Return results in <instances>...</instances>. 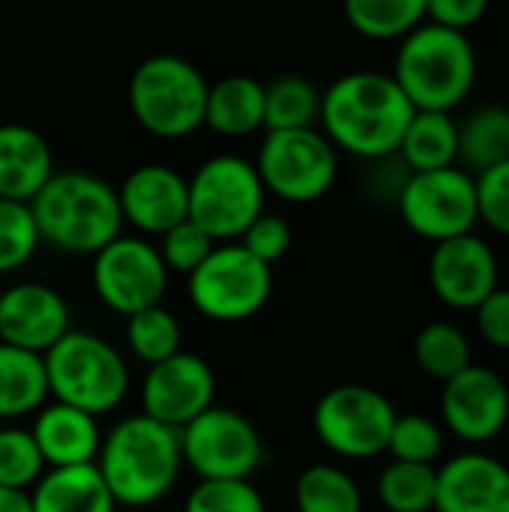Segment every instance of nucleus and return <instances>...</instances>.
<instances>
[{
	"instance_id": "nucleus-1",
	"label": "nucleus",
	"mask_w": 509,
	"mask_h": 512,
	"mask_svg": "<svg viewBox=\"0 0 509 512\" xmlns=\"http://www.w3.org/2000/svg\"><path fill=\"white\" fill-rule=\"evenodd\" d=\"M414 111L390 72L354 69L321 90L318 129L339 153L381 162L396 156Z\"/></svg>"
},
{
	"instance_id": "nucleus-2",
	"label": "nucleus",
	"mask_w": 509,
	"mask_h": 512,
	"mask_svg": "<svg viewBox=\"0 0 509 512\" xmlns=\"http://www.w3.org/2000/svg\"><path fill=\"white\" fill-rule=\"evenodd\" d=\"M93 465L117 507H153L168 498L180 480V432L156 423L147 414H129L102 435V447Z\"/></svg>"
},
{
	"instance_id": "nucleus-3",
	"label": "nucleus",
	"mask_w": 509,
	"mask_h": 512,
	"mask_svg": "<svg viewBox=\"0 0 509 512\" xmlns=\"http://www.w3.org/2000/svg\"><path fill=\"white\" fill-rule=\"evenodd\" d=\"M42 243L57 252L93 258L123 234L117 189L90 171H54L30 201Z\"/></svg>"
},
{
	"instance_id": "nucleus-4",
	"label": "nucleus",
	"mask_w": 509,
	"mask_h": 512,
	"mask_svg": "<svg viewBox=\"0 0 509 512\" xmlns=\"http://www.w3.org/2000/svg\"><path fill=\"white\" fill-rule=\"evenodd\" d=\"M477 48L468 33L423 21L399 39L393 78L417 111H456L477 84Z\"/></svg>"
},
{
	"instance_id": "nucleus-5",
	"label": "nucleus",
	"mask_w": 509,
	"mask_h": 512,
	"mask_svg": "<svg viewBox=\"0 0 509 512\" xmlns=\"http://www.w3.org/2000/svg\"><path fill=\"white\" fill-rule=\"evenodd\" d=\"M42 360L54 402L105 417L114 414L129 396L132 375L126 357L117 345L90 330H69L42 354Z\"/></svg>"
},
{
	"instance_id": "nucleus-6",
	"label": "nucleus",
	"mask_w": 509,
	"mask_h": 512,
	"mask_svg": "<svg viewBox=\"0 0 509 512\" xmlns=\"http://www.w3.org/2000/svg\"><path fill=\"white\" fill-rule=\"evenodd\" d=\"M207 90L210 84L195 63L177 54H153L129 78V111L153 138H189L204 126Z\"/></svg>"
},
{
	"instance_id": "nucleus-7",
	"label": "nucleus",
	"mask_w": 509,
	"mask_h": 512,
	"mask_svg": "<svg viewBox=\"0 0 509 512\" xmlns=\"http://www.w3.org/2000/svg\"><path fill=\"white\" fill-rule=\"evenodd\" d=\"M189 180V219L216 243H234L267 210V189L255 162L237 153L204 159Z\"/></svg>"
},
{
	"instance_id": "nucleus-8",
	"label": "nucleus",
	"mask_w": 509,
	"mask_h": 512,
	"mask_svg": "<svg viewBox=\"0 0 509 512\" xmlns=\"http://www.w3.org/2000/svg\"><path fill=\"white\" fill-rule=\"evenodd\" d=\"M186 294L207 321L240 324L270 303L273 267L249 255L237 240L216 243L207 261L186 276Z\"/></svg>"
},
{
	"instance_id": "nucleus-9",
	"label": "nucleus",
	"mask_w": 509,
	"mask_h": 512,
	"mask_svg": "<svg viewBox=\"0 0 509 512\" xmlns=\"http://www.w3.org/2000/svg\"><path fill=\"white\" fill-rule=\"evenodd\" d=\"M255 168L267 195L288 204H312L336 186L339 150L318 126L276 129L264 135Z\"/></svg>"
},
{
	"instance_id": "nucleus-10",
	"label": "nucleus",
	"mask_w": 509,
	"mask_h": 512,
	"mask_svg": "<svg viewBox=\"0 0 509 512\" xmlns=\"http://www.w3.org/2000/svg\"><path fill=\"white\" fill-rule=\"evenodd\" d=\"M396 423L393 402L366 384H342L327 390L315 411L312 429L318 441L339 459L366 462L387 453Z\"/></svg>"
},
{
	"instance_id": "nucleus-11",
	"label": "nucleus",
	"mask_w": 509,
	"mask_h": 512,
	"mask_svg": "<svg viewBox=\"0 0 509 512\" xmlns=\"http://www.w3.org/2000/svg\"><path fill=\"white\" fill-rule=\"evenodd\" d=\"M402 222L429 243L471 234L480 225L477 177L462 165L408 174L396 195Z\"/></svg>"
},
{
	"instance_id": "nucleus-12",
	"label": "nucleus",
	"mask_w": 509,
	"mask_h": 512,
	"mask_svg": "<svg viewBox=\"0 0 509 512\" xmlns=\"http://www.w3.org/2000/svg\"><path fill=\"white\" fill-rule=\"evenodd\" d=\"M180 432L183 468L198 480H252L264 462V438L234 408H207Z\"/></svg>"
},
{
	"instance_id": "nucleus-13",
	"label": "nucleus",
	"mask_w": 509,
	"mask_h": 512,
	"mask_svg": "<svg viewBox=\"0 0 509 512\" xmlns=\"http://www.w3.org/2000/svg\"><path fill=\"white\" fill-rule=\"evenodd\" d=\"M90 279L99 303L114 315L129 318L165 300L171 273L150 237L120 234L93 255Z\"/></svg>"
},
{
	"instance_id": "nucleus-14",
	"label": "nucleus",
	"mask_w": 509,
	"mask_h": 512,
	"mask_svg": "<svg viewBox=\"0 0 509 512\" xmlns=\"http://www.w3.org/2000/svg\"><path fill=\"white\" fill-rule=\"evenodd\" d=\"M441 420L453 438L474 450L495 441L509 423L507 381L495 369L471 363L465 372L444 381Z\"/></svg>"
},
{
	"instance_id": "nucleus-15",
	"label": "nucleus",
	"mask_w": 509,
	"mask_h": 512,
	"mask_svg": "<svg viewBox=\"0 0 509 512\" xmlns=\"http://www.w3.org/2000/svg\"><path fill=\"white\" fill-rule=\"evenodd\" d=\"M429 285L441 306L474 312L501 285V264L492 243L477 231L435 243L429 258Z\"/></svg>"
},
{
	"instance_id": "nucleus-16",
	"label": "nucleus",
	"mask_w": 509,
	"mask_h": 512,
	"mask_svg": "<svg viewBox=\"0 0 509 512\" xmlns=\"http://www.w3.org/2000/svg\"><path fill=\"white\" fill-rule=\"evenodd\" d=\"M216 375L210 363L198 354L177 351L174 357L147 366L141 381V414L165 423L171 429H183L198 414L213 408L216 402Z\"/></svg>"
},
{
	"instance_id": "nucleus-17",
	"label": "nucleus",
	"mask_w": 509,
	"mask_h": 512,
	"mask_svg": "<svg viewBox=\"0 0 509 512\" xmlns=\"http://www.w3.org/2000/svg\"><path fill=\"white\" fill-rule=\"evenodd\" d=\"M123 222L141 237H162L189 219V180L162 162L132 168L117 186Z\"/></svg>"
},
{
	"instance_id": "nucleus-18",
	"label": "nucleus",
	"mask_w": 509,
	"mask_h": 512,
	"mask_svg": "<svg viewBox=\"0 0 509 512\" xmlns=\"http://www.w3.org/2000/svg\"><path fill=\"white\" fill-rule=\"evenodd\" d=\"M72 330V312L60 291L42 282H15L0 291V342L45 354Z\"/></svg>"
},
{
	"instance_id": "nucleus-19",
	"label": "nucleus",
	"mask_w": 509,
	"mask_h": 512,
	"mask_svg": "<svg viewBox=\"0 0 509 512\" xmlns=\"http://www.w3.org/2000/svg\"><path fill=\"white\" fill-rule=\"evenodd\" d=\"M432 512H509V465L474 447L447 459Z\"/></svg>"
},
{
	"instance_id": "nucleus-20",
	"label": "nucleus",
	"mask_w": 509,
	"mask_h": 512,
	"mask_svg": "<svg viewBox=\"0 0 509 512\" xmlns=\"http://www.w3.org/2000/svg\"><path fill=\"white\" fill-rule=\"evenodd\" d=\"M30 435L45 459V468H75L93 465L102 447L99 417L48 399L36 414Z\"/></svg>"
},
{
	"instance_id": "nucleus-21",
	"label": "nucleus",
	"mask_w": 509,
	"mask_h": 512,
	"mask_svg": "<svg viewBox=\"0 0 509 512\" xmlns=\"http://www.w3.org/2000/svg\"><path fill=\"white\" fill-rule=\"evenodd\" d=\"M54 171V150L33 126L0 123V198L30 204Z\"/></svg>"
},
{
	"instance_id": "nucleus-22",
	"label": "nucleus",
	"mask_w": 509,
	"mask_h": 512,
	"mask_svg": "<svg viewBox=\"0 0 509 512\" xmlns=\"http://www.w3.org/2000/svg\"><path fill=\"white\" fill-rule=\"evenodd\" d=\"M33 512H117L96 465L48 468L30 489Z\"/></svg>"
},
{
	"instance_id": "nucleus-23",
	"label": "nucleus",
	"mask_w": 509,
	"mask_h": 512,
	"mask_svg": "<svg viewBox=\"0 0 509 512\" xmlns=\"http://www.w3.org/2000/svg\"><path fill=\"white\" fill-rule=\"evenodd\" d=\"M204 126L222 138H246L264 129V84L252 75H228L210 84Z\"/></svg>"
},
{
	"instance_id": "nucleus-24",
	"label": "nucleus",
	"mask_w": 509,
	"mask_h": 512,
	"mask_svg": "<svg viewBox=\"0 0 509 512\" xmlns=\"http://www.w3.org/2000/svg\"><path fill=\"white\" fill-rule=\"evenodd\" d=\"M396 156L408 174L459 165V120L450 111H414Z\"/></svg>"
},
{
	"instance_id": "nucleus-25",
	"label": "nucleus",
	"mask_w": 509,
	"mask_h": 512,
	"mask_svg": "<svg viewBox=\"0 0 509 512\" xmlns=\"http://www.w3.org/2000/svg\"><path fill=\"white\" fill-rule=\"evenodd\" d=\"M48 399L51 393L42 354L0 342V426L33 417Z\"/></svg>"
},
{
	"instance_id": "nucleus-26",
	"label": "nucleus",
	"mask_w": 509,
	"mask_h": 512,
	"mask_svg": "<svg viewBox=\"0 0 509 512\" xmlns=\"http://www.w3.org/2000/svg\"><path fill=\"white\" fill-rule=\"evenodd\" d=\"M509 159V108L480 105L459 120V165L474 177Z\"/></svg>"
},
{
	"instance_id": "nucleus-27",
	"label": "nucleus",
	"mask_w": 509,
	"mask_h": 512,
	"mask_svg": "<svg viewBox=\"0 0 509 512\" xmlns=\"http://www.w3.org/2000/svg\"><path fill=\"white\" fill-rule=\"evenodd\" d=\"M345 21L372 42H399L426 21V0H342Z\"/></svg>"
},
{
	"instance_id": "nucleus-28",
	"label": "nucleus",
	"mask_w": 509,
	"mask_h": 512,
	"mask_svg": "<svg viewBox=\"0 0 509 512\" xmlns=\"http://www.w3.org/2000/svg\"><path fill=\"white\" fill-rule=\"evenodd\" d=\"M321 117V87L306 75H279L264 84V132L312 129Z\"/></svg>"
},
{
	"instance_id": "nucleus-29",
	"label": "nucleus",
	"mask_w": 509,
	"mask_h": 512,
	"mask_svg": "<svg viewBox=\"0 0 509 512\" xmlns=\"http://www.w3.org/2000/svg\"><path fill=\"white\" fill-rule=\"evenodd\" d=\"M297 512H363L360 483L339 465H309L294 486Z\"/></svg>"
},
{
	"instance_id": "nucleus-30",
	"label": "nucleus",
	"mask_w": 509,
	"mask_h": 512,
	"mask_svg": "<svg viewBox=\"0 0 509 512\" xmlns=\"http://www.w3.org/2000/svg\"><path fill=\"white\" fill-rule=\"evenodd\" d=\"M414 360L429 378L444 384L474 363V348L462 327L450 321H432L414 339Z\"/></svg>"
},
{
	"instance_id": "nucleus-31",
	"label": "nucleus",
	"mask_w": 509,
	"mask_h": 512,
	"mask_svg": "<svg viewBox=\"0 0 509 512\" xmlns=\"http://www.w3.org/2000/svg\"><path fill=\"white\" fill-rule=\"evenodd\" d=\"M123 336H126L129 354L144 366H156L174 357L177 351H183V327L177 315L168 312L162 303L129 315Z\"/></svg>"
},
{
	"instance_id": "nucleus-32",
	"label": "nucleus",
	"mask_w": 509,
	"mask_h": 512,
	"mask_svg": "<svg viewBox=\"0 0 509 512\" xmlns=\"http://www.w3.org/2000/svg\"><path fill=\"white\" fill-rule=\"evenodd\" d=\"M435 465H414V462H390L378 474V501L387 512H432L435 510Z\"/></svg>"
},
{
	"instance_id": "nucleus-33",
	"label": "nucleus",
	"mask_w": 509,
	"mask_h": 512,
	"mask_svg": "<svg viewBox=\"0 0 509 512\" xmlns=\"http://www.w3.org/2000/svg\"><path fill=\"white\" fill-rule=\"evenodd\" d=\"M447 435L444 426L435 423L426 414H396L387 453L396 462H414V465H435L444 456Z\"/></svg>"
},
{
	"instance_id": "nucleus-34",
	"label": "nucleus",
	"mask_w": 509,
	"mask_h": 512,
	"mask_svg": "<svg viewBox=\"0 0 509 512\" xmlns=\"http://www.w3.org/2000/svg\"><path fill=\"white\" fill-rule=\"evenodd\" d=\"M45 471H48L45 459H42L30 429L3 423L0 426V486L30 492Z\"/></svg>"
},
{
	"instance_id": "nucleus-35",
	"label": "nucleus",
	"mask_w": 509,
	"mask_h": 512,
	"mask_svg": "<svg viewBox=\"0 0 509 512\" xmlns=\"http://www.w3.org/2000/svg\"><path fill=\"white\" fill-rule=\"evenodd\" d=\"M39 243L42 237L30 204L0 198V273H15L27 267Z\"/></svg>"
},
{
	"instance_id": "nucleus-36",
	"label": "nucleus",
	"mask_w": 509,
	"mask_h": 512,
	"mask_svg": "<svg viewBox=\"0 0 509 512\" xmlns=\"http://www.w3.org/2000/svg\"><path fill=\"white\" fill-rule=\"evenodd\" d=\"M183 512H267V504L252 480H198Z\"/></svg>"
},
{
	"instance_id": "nucleus-37",
	"label": "nucleus",
	"mask_w": 509,
	"mask_h": 512,
	"mask_svg": "<svg viewBox=\"0 0 509 512\" xmlns=\"http://www.w3.org/2000/svg\"><path fill=\"white\" fill-rule=\"evenodd\" d=\"M156 249H159L168 273L189 276L207 261V255L216 249V240L204 228H198L192 219H183L180 225H174L171 231H165L159 237Z\"/></svg>"
},
{
	"instance_id": "nucleus-38",
	"label": "nucleus",
	"mask_w": 509,
	"mask_h": 512,
	"mask_svg": "<svg viewBox=\"0 0 509 512\" xmlns=\"http://www.w3.org/2000/svg\"><path fill=\"white\" fill-rule=\"evenodd\" d=\"M249 255H255L258 261H264L267 267H273L276 261H282L294 243V231H291V222L279 213H261L246 231L243 237L237 240Z\"/></svg>"
},
{
	"instance_id": "nucleus-39",
	"label": "nucleus",
	"mask_w": 509,
	"mask_h": 512,
	"mask_svg": "<svg viewBox=\"0 0 509 512\" xmlns=\"http://www.w3.org/2000/svg\"><path fill=\"white\" fill-rule=\"evenodd\" d=\"M477 207L486 228L509 237V159L477 174Z\"/></svg>"
},
{
	"instance_id": "nucleus-40",
	"label": "nucleus",
	"mask_w": 509,
	"mask_h": 512,
	"mask_svg": "<svg viewBox=\"0 0 509 512\" xmlns=\"http://www.w3.org/2000/svg\"><path fill=\"white\" fill-rule=\"evenodd\" d=\"M477 333L495 351H509V288H495L477 309Z\"/></svg>"
},
{
	"instance_id": "nucleus-41",
	"label": "nucleus",
	"mask_w": 509,
	"mask_h": 512,
	"mask_svg": "<svg viewBox=\"0 0 509 512\" xmlns=\"http://www.w3.org/2000/svg\"><path fill=\"white\" fill-rule=\"evenodd\" d=\"M489 3L492 0H426V21L468 33L486 18Z\"/></svg>"
},
{
	"instance_id": "nucleus-42",
	"label": "nucleus",
	"mask_w": 509,
	"mask_h": 512,
	"mask_svg": "<svg viewBox=\"0 0 509 512\" xmlns=\"http://www.w3.org/2000/svg\"><path fill=\"white\" fill-rule=\"evenodd\" d=\"M0 512H33V507H30V492L3 489L0 486Z\"/></svg>"
}]
</instances>
